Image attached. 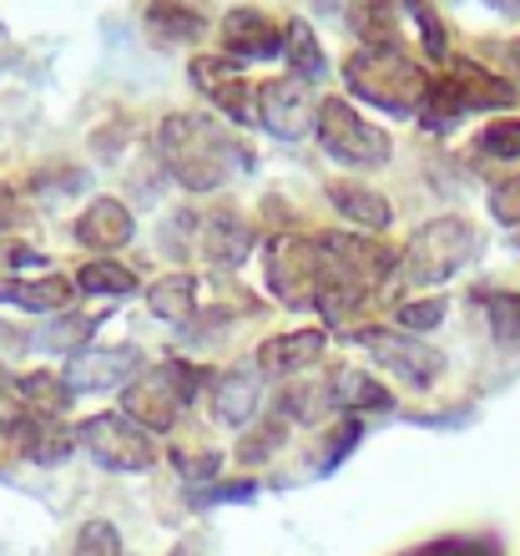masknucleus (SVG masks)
<instances>
[{
  "label": "nucleus",
  "instance_id": "nucleus-1",
  "mask_svg": "<svg viewBox=\"0 0 520 556\" xmlns=\"http://www.w3.org/2000/svg\"><path fill=\"white\" fill-rule=\"evenodd\" d=\"M157 157L162 173L188 192H217L253 162L248 147L203 112H167L157 127Z\"/></svg>",
  "mask_w": 520,
  "mask_h": 556
},
{
  "label": "nucleus",
  "instance_id": "nucleus-2",
  "mask_svg": "<svg viewBox=\"0 0 520 556\" xmlns=\"http://www.w3.org/2000/svg\"><path fill=\"white\" fill-rule=\"evenodd\" d=\"M344 87L348 97L390 117H419L430 76L405 56V46H359L354 56H344Z\"/></svg>",
  "mask_w": 520,
  "mask_h": 556
},
{
  "label": "nucleus",
  "instance_id": "nucleus-3",
  "mask_svg": "<svg viewBox=\"0 0 520 556\" xmlns=\"http://www.w3.org/2000/svg\"><path fill=\"white\" fill-rule=\"evenodd\" d=\"M475 253H480L475 223L460 218V213H445V218L419 223L415 233H409L405 253H399V278L419 283V289H440V283H449Z\"/></svg>",
  "mask_w": 520,
  "mask_h": 556
},
{
  "label": "nucleus",
  "instance_id": "nucleus-4",
  "mask_svg": "<svg viewBox=\"0 0 520 556\" xmlns=\"http://www.w3.org/2000/svg\"><path fill=\"white\" fill-rule=\"evenodd\" d=\"M203 380H207V369L188 365V359H167V365L147 369V375H137V380L122 390V415L142 425L147 435H162V430H173L177 415L198 400Z\"/></svg>",
  "mask_w": 520,
  "mask_h": 556
},
{
  "label": "nucleus",
  "instance_id": "nucleus-5",
  "mask_svg": "<svg viewBox=\"0 0 520 556\" xmlns=\"http://www.w3.org/2000/svg\"><path fill=\"white\" fill-rule=\"evenodd\" d=\"M263 278L283 308H318L324 289H329V268H324V249L318 238L304 233H283L268 243V258H263Z\"/></svg>",
  "mask_w": 520,
  "mask_h": 556
},
{
  "label": "nucleus",
  "instance_id": "nucleus-6",
  "mask_svg": "<svg viewBox=\"0 0 520 556\" xmlns=\"http://www.w3.org/2000/svg\"><path fill=\"white\" fill-rule=\"evenodd\" d=\"M318 147L329 152L333 162H344V167H359V173H375V167H384L390 162V137H384V127H375V122L359 117V106L348 102V97H324L318 102Z\"/></svg>",
  "mask_w": 520,
  "mask_h": 556
},
{
  "label": "nucleus",
  "instance_id": "nucleus-7",
  "mask_svg": "<svg viewBox=\"0 0 520 556\" xmlns=\"http://www.w3.org/2000/svg\"><path fill=\"white\" fill-rule=\"evenodd\" d=\"M76 445L106 470H122V476H137V470L157 466V440L147 435L137 420H127L122 410H102L91 420L76 425Z\"/></svg>",
  "mask_w": 520,
  "mask_h": 556
},
{
  "label": "nucleus",
  "instance_id": "nucleus-8",
  "mask_svg": "<svg viewBox=\"0 0 520 556\" xmlns=\"http://www.w3.org/2000/svg\"><path fill=\"white\" fill-rule=\"evenodd\" d=\"M354 344L369 350L390 375H399V380L415 384V390H430V384L445 375V354L430 350V344L415 334L384 329V324H359V329H354Z\"/></svg>",
  "mask_w": 520,
  "mask_h": 556
},
{
  "label": "nucleus",
  "instance_id": "nucleus-9",
  "mask_svg": "<svg viewBox=\"0 0 520 556\" xmlns=\"http://www.w3.org/2000/svg\"><path fill=\"white\" fill-rule=\"evenodd\" d=\"M253 102H258V122L268 127L274 137H283V142H299V137L314 132L318 122V97L308 81H299V76H278V81H263L258 91H253Z\"/></svg>",
  "mask_w": 520,
  "mask_h": 556
},
{
  "label": "nucleus",
  "instance_id": "nucleus-10",
  "mask_svg": "<svg viewBox=\"0 0 520 556\" xmlns=\"http://www.w3.org/2000/svg\"><path fill=\"white\" fill-rule=\"evenodd\" d=\"M142 375V350H76L61 369V380L72 384V395H97V390H127Z\"/></svg>",
  "mask_w": 520,
  "mask_h": 556
},
{
  "label": "nucleus",
  "instance_id": "nucleus-11",
  "mask_svg": "<svg viewBox=\"0 0 520 556\" xmlns=\"http://www.w3.org/2000/svg\"><path fill=\"white\" fill-rule=\"evenodd\" d=\"M188 76H192V87L203 91V97L217 106V112H228L238 127L258 122V102H253V87H248L243 76H238V61H232V56H192V61H188Z\"/></svg>",
  "mask_w": 520,
  "mask_h": 556
},
{
  "label": "nucleus",
  "instance_id": "nucleus-12",
  "mask_svg": "<svg viewBox=\"0 0 520 556\" xmlns=\"http://www.w3.org/2000/svg\"><path fill=\"white\" fill-rule=\"evenodd\" d=\"M72 238L91 253H116L137 238V218H131V207L122 203V198H91V203L76 213Z\"/></svg>",
  "mask_w": 520,
  "mask_h": 556
},
{
  "label": "nucleus",
  "instance_id": "nucleus-13",
  "mask_svg": "<svg viewBox=\"0 0 520 556\" xmlns=\"http://www.w3.org/2000/svg\"><path fill=\"white\" fill-rule=\"evenodd\" d=\"M223 46L232 61H268L283 51V26L258 5H238L223 15Z\"/></svg>",
  "mask_w": 520,
  "mask_h": 556
},
{
  "label": "nucleus",
  "instance_id": "nucleus-14",
  "mask_svg": "<svg viewBox=\"0 0 520 556\" xmlns=\"http://www.w3.org/2000/svg\"><path fill=\"white\" fill-rule=\"evenodd\" d=\"M263 405V369L258 365H232L213 380V420L228 430H248Z\"/></svg>",
  "mask_w": 520,
  "mask_h": 556
},
{
  "label": "nucleus",
  "instance_id": "nucleus-15",
  "mask_svg": "<svg viewBox=\"0 0 520 556\" xmlns=\"http://www.w3.org/2000/svg\"><path fill=\"white\" fill-rule=\"evenodd\" d=\"M198 249L203 258H213L217 268H238L253 253V223L238 213V207H217L207 213L203 228H198Z\"/></svg>",
  "mask_w": 520,
  "mask_h": 556
},
{
  "label": "nucleus",
  "instance_id": "nucleus-16",
  "mask_svg": "<svg viewBox=\"0 0 520 556\" xmlns=\"http://www.w3.org/2000/svg\"><path fill=\"white\" fill-rule=\"evenodd\" d=\"M324 192H329L333 213H339V218H348L359 233H384V228L394 223L390 198H384V192H375V188H364L359 177H333Z\"/></svg>",
  "mask_w": 520,
  "mask_h": 556
},
{
  "label": "nucleus",
  "instance_id": "nucleus-17",
  "mask_svg": "<svg viewBox=\"0 0 520 556\" xmlns=\"http://www.w3.org/2000/svg\"><path fill=\"white\" fill-rule=\"evenodd\" d=\"M329 350V334L324 329H293V334H274L258 344V369L263 375H304L308 365H318Z\"/></svg>",
  "mask_w": 520,
  "mask_h": 556
},
{
  "label": "nucleus",
  "instance_id": "nucleus-18",
  "mask_svg": "<svg viewBox=\"0 0 520 556\" xmlns=\"http://www.w3.org/2000/svg\"><path fill=\"white\" fill-rule=\"evenodd\" d=\"M11 445L26 455V460H36V466H61V460L76 451V430H66V425L51 420V415H21V420L11 425Z\"/></svg>",
  "mask_w": 520,
  "mask_h": 556
},
{
  "label": "nucleus",
  "instance_id": "nucleus-19",
  "mask_svg": "<svg viewBox=\"0 0 520 556\" xmlns=\"http://www.w3.org/2000/svg\"><path fill=\"white\" fill-rule=\"evenodd\" d=\"M76 299V278L41 274V278H0V304H15L26 314H66Z\"/></svg>",
  "mask_w": 520,
  "mask_h": 556
},
{
  "label": "nucleus",
  "instance_id": "nucleus-20",
  "mask_svg": "<svg viewBox=\"0 0 520 556\" xmlns=\"http://www.w3.org/2000/svg\"><path fill=\"white\" fill-rule=\"evenodd\" d=\"M142 26L157 46H192L203 36L207 15L192 0H142Z\"/></svg>",
  "mask_w": 520,
  "mask_h": 556
},
{
  "label": "nucleus",
  "instance_id": "nucleus-21",
  "mask_svg": "<svg viewBox=\"0 0 520 556\" xmlns=\"http://www.w3.org/2000/svg\"><path fill=\"white\" fill-rule=\"evenodd\" d=\"M449 87H455V97H460L465 112H500V106L516 102V87H510L506 76L485 72V66H475V61H455L449 66Z\"/></svg>",
  "mask_w": 520,
  "mask_h": 556
},
{
  "label": "nucleus",
  "instance_id": "nucleus-22",
  "mask_svg": "<svg viewBox=\"0 0 520 556\" xmlns=\"http://www.w3.org/2000/svg\"><path fill=\"white\" fill-rule=\"evenodd\" d=\"M198 304H203L198 274H162L157 283L147 289V308H152L162 324H182V329H188V324L198 319Z\"/></svg>",
  "mask_w": 520,
  "mask_h": 556
},
{
  "label": "nucleus",
  "instance_id": "nucleus-23",
  "mask_svg": "<svg viewBox=\"0 0 520 556\" xmlns=\"http://www.w3.org/2000/svg\"><path fill=\"white\" fill-rule=\"evenodd\" d=\"M399 21H405V0H354L348 5V26L359 46H399Z\"/></svg>",
  "mask_w": 520,
  "mask_h": 556
},
{
  "label": "nucleus",
  "instance_id": "nucleus-24",
  "mask_svg": "<svg viewBox=\"0 0 520 556\" xmlns=\"http://www.w3.org/2000/svg\"><path fill=\"white\" fill-rule=\"evenodd\" d=\"M329 400L339 405V410H348V415H359V410H390V405H394L390 390H384L379 380H369L364 369H339V375H333V384H329Z\"/></svg>",
  "mask_w": 520,
  "mask_h": 556
},
{
  "label": "nucleus",
  "instance_id": "nucleus-25",
  "mask_svg": "<svg viewBox=\"0 0 520 556\" xmlns=\"http://www.w3.org/2000/svg\"><path fill=\"white\" fill-rule=\"evenodd\" d=\"M283 56H289L293 76H299V81H308V87H314V81H324V72H329V61H324V46H318L314 26H308V21H299V15L283 26Z\"/></svg>",
  "mask_w": 520,
  "mask_h": 556
},
{
  "label": "nucleus",
  "instance_id": "nucleus-26",
  "mask_svg": "<svg viewBox=\"0 0 520 556\" xmlns=\"http://www.w3.org/2000/svg\"><path fill=\"white\" fill-rule=\"evenodd\" d=\"M21 395H26V415H51V420H61L76 400L72 384L61 380V375H51V369H30V375H21Z\"/></svg>",
  "mask_w": 520,
  "mask_h": 556
},
{
  "label": "nucleus",
  "instance_id": "nucleus-27",
  "mask_svg": "<svg viewBox=\"0 0 520 556\" xmlns=\"http://www.w3.org/2000/svg\"><path fill=\"white\" fill-rule=\"evenodd\" d=\"M76 289L97 293V299H127V293H137V274L122 268L116 258H91L76 268Z\"/></svg>",
  "mask_w": 520,
  "mask_h": 556
},
{
  "label": "nucleus",
  "instance_id": "nucleus-28",
  "mask_svg": "<svg viewBox=\"0 0 520 556\" xmlns=\"http://www.w3.org/2000/svg\"><path fill=\"white\" fill-rule=\"evenodd\" d=\"M475 304H485V319H491V334L500 350H516L520 344V293H485L480 299L475 293Z\"/></svg>",
  "mask_w": 520,
  "mask_h": 556
},
{
  "label": "nucleus",
  "instance_id": "nucleus-29",
  "mask_svg": "<svg viewBox=\"0 0 520 556\" xmlns=\"http://www.w3.org/2000/svg\"><path fill=\"white\" fill-rule=\"evenodd\" d=\"M405 15L415 21V30H419V51L445 66L449 61V30H445V21L434 15V5L430 0H405Z\"/></svg>",
  "mask_w": 520,
  "mask_h": 556
},
{
  "label": "nucleus",
  "instance_id": "nucleus-30",
  "mask_svg": "<svg viewBox=\"0 0 520 556\" xmlns=\"http://www.w3.org/2000/svg\"><path fill=\"white\" fill-rule=\"evenodd\" d=\"M283 435H289V415H268V420L263 425H253V430H248L243 440H238V460H243V466H263V460H268V455L278 451V445H283Z\"/></svg>",
  "mask_w": 520,
  "mask_h": 556
},
{
  "label": "nucleus",
  "instance_id": "nucleus-31",
  "mask_svg": "<svg viewBox=\"0 0 520 556\" xmlns=\"http://www.w3.org/2000/svg\"><path fill=\"white\" fill-rule=\"evenodd\" d=\"M102 329V314H61L51 329H41V344L46 350H87V339Z\"/></svg>",
  "mask_w": 520,
  "mask_h": 556
},
{
  "label": "nucleus",
  "instance_id": "nucleus-32",
  "mask_svg": "<svg viewBox=\"0 0 520 556\" xmlns=\"http://www.w3.org/2000/svg\"><path fill=\"white\" fill-rule=\"evenodd\" d=\"M460 117H465V106H460V97H455V87H449V76L430 81V91H424V106H419V122H424L430 132H445V127H455Z\"/></svg>",
  "mask_w": 520,
  "mask_h": 556
},
{
  "label": "nucleus",
  "instance_id": "nucleus-33",
  "mask_svg": "<svg viewBox=\"0 0 520 556\" xmlns=\"http://www.w3.org/2000/svg\"><path fill=\"white\" fill-rule=\"evenodd\" d=\"M445 324V299H415V304L394 308V329L399 334H430Z\"/></svg>",
  "mask_w": 520,
  "mask_h": 556
},
{
  "label": "nucleus",
  "instance_id": "nucleus-34",
  "mask_svg": "<svg viewBox=\"0 0 520 556\" xmlns=\"http://www.w3.org/2000/svg\"><path fill=\"white\" fill-rule=\"evenodd\" d=\"M72 556H122V536H116L112 521H87L76 531Z\"/></svg>",
  "mask_w": 520,
  "mask_h": 556
},
{
  "label": "nucleus",
  "instance_id": "nucleus-35",
  "mask_svg": "<svg viewBox=\"0 0 520 556\" xmlns=\"http://www.w3.org/2000/svg\"><path fill=\"white\" fill-rule=\"evenodd\" d=\"M480 152H485V157H506V162H520V117L491 122V127L480 132Z\"/></svg>",
  "mask_w": 520,
  "mask_h": 556
},
{
  "label": "nucleus",
  "instance_id": "nucleus-36",
  "mask_svg": "<svg viewBox=\"0 0 520 556\" xmlns=\"http://www.w3.org/2000/svg\"><path fill=\"white\" fill-rule=\"evenodd\" d=\"M258 481H213L192 491V506H223V501H253Z\"/></svg>",
  "mask_w": 520,
  "mask_h": 556
},
{
  "label": "nucleus",
  "instance_id": "nucleus-37",
  "mask_svg": "<svg viewBox=\"0 0 520 556\" xmlns=\"http://www.w3.org/2000/svg\"><path fill=\"white\" fill-rule=\"evenodd\" d=\"M177 470H182V481L188 485H213L217 470H223V455L217 451H198V455H173Z\"/></svg>",
  "mask_w": 520,
  "mask_h": 556
},
{
  "label": "nucleus",
  "instance_id": "nucleus-38",
  "mask_svg": "<svg viewBox=\"0 0 520 556\" xmlns=\"http://www.w3.org/2000/svg\"><path fill=\"white\" fill-rule=\"evenodd\" d=\"M491 218H500L506 228L520 223V177H500L491 188Z\"/></svg>",
  "mask_w": 520,
  "mask_h": 556
},
{
  "label": "nucleus",
  "instance_id": "nucleus-39",
  "mask_svg": "<svg viewBox=\"0 0 520 556\" xmlns=\"http://www.w3.org/2000/svg\"><path fill=\"white\" fill-rule=\"evenodd\" d=\"M26 415V395H21V375H11V369L0 365V425L11 430L15 420Z\"/></svg>",
  "mask_w": 520,
  "mask_h": 556
},
{
  "label": "nucleus",
  "instance_id": "nucleus-40",
  "mask_svg": "<svg viewBox=\"0 0 520 556\" xmlns=\"http://www.w3.org/2000/svg\"><path fill=\"white\" fill-rule=\"evenodd\" d=\"M359 440H364V425L354 420V415H348V420H344V425H339V430H333V435H329V455L318 460V470H333V466H339V460H344L348 451H354V445H359Z\"/></svg>",
  "mask_w": 520,
  "mask_h": 556
},
{
  "label": "nucleus",
  "instance_id": "nucleus-41",
  "mask_svg": "<svg viewBox=\"0 0 520 556\" xmlns=\"http://www.w3.org/2000/svg\"><path fill=\"white\" fill-rule=\"evenodd\" d=\"M0 264H5V268H41L46 253L41 249H26V243H5V249H0Z\"/></svg>",
  "mask_w": 520,
  "mask_h": 556
},
{
  "label": "nucleus",
  "instance_id": "nucleus-42",
  "mask_svg": "<svg viewBox=\"0 0 520 556\" xmlns=\"http://www.w3.org/2000/svg\"><path fill=\"white\" fill-rule=\"evenodd\" d=\"M11 223H21V203H15L11 192L0 188V228H11Z\"/></svg>",
  "mask_w": 520,
  "mask_h": 556
},
{
  "label": "nucleus",
  "instance_id": "nucleus-43",
  "mask_svg": "<svg viewBox=\"0 0 520 556\" xmlns=\"http://www.w3.org/2000/svg\"><path fill=\"white\" fill-rule=\"evenodd\" d=\"M510 66L520 72V41H510Z\"/></svg>",
  "mask_w": 520,
  "mask_h": 556
}]
</instances>
